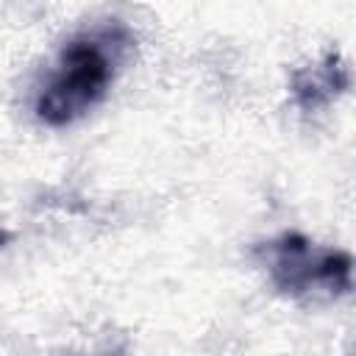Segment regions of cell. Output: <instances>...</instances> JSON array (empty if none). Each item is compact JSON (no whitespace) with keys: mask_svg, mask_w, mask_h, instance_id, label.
Returning a JSON list of instances; mask_svg holds the SVG:
<instances>
[{"mask_svg":"<svg viewBox=\"0 0 356 356\" xmlns=\"http://www.w3.org/2000/svg\"><path fill=\"white\" fill-rule=\"evenodd\" d=\"M108 81V61L103 50L92 42L72 44L64 53V70L42 97V117L47 120H70L83 106H89Z\"/></svg>","mask_w":356,"mask_h":356,"instance_id":"obj_1","label":"cell"}]
</instances>
